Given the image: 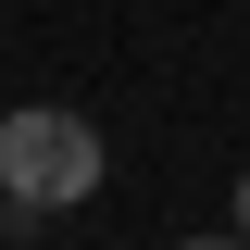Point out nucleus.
<instances>
[{"label":"nucleus","mask_w":250,"mask_h":250,"mask_svg":"<svg viewBox=\"0 0 250 250\" xmlns=\"http://www.w3.org/2000/svg\"><path fill=\"white\" fill-rule=\"evenodd\" d=\"M88 188H100V125H88V113H50V100L0 113V200H25V213H75Z\"/></svg>","instance_id":"nucleus-1"},{"label":"nucleus","mask_w":250,"mask_h":250,"mask_svg":"<svg viewBox=\"0 0 250 250\" xmlns=\"http://www.w3.org/2000/svg\"><path fill=\"white\" fill-rule=\"evenodd\" d=\"M175 250H250V238H175Z\"/></svg>","instance_id":"nucleus-2"},{"label":"nucleus","mask_w":250,"mask_h":250,"mask_svg":"<svg viewBox=\"0 0 250 250\" xmlns=\"http://www.w3.org/2000/svg\"><path fill=\"white\" fill-rule=\"evenodd\" d=\"M238 238H250V175H238Z\"/></svg>","instance_id":"nucleus-3"}]
</instances>
